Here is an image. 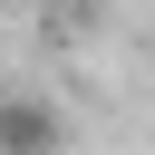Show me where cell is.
I'll list each match as a JSON object with an SVG mask.
<instances>
[{"label":"cell","mask_w":155,"mask_h":155,"mask_svg":"<svg viewBox=\"0 0 155 155\" xmlns=\"http://www.w3.org/2000/svg\"><path fill=\"white\" fill-rule=\"evenodd\" d=\"M0 10H19V19H78L87 0H0Z\"/></svg>","instance_id":"7a4b0ae2"},{"label":"cell","mask_w":155,"mask_h":155,"mask_svg":"<svg viewBox=\"0 0 155 155\" xmlns=\"http://www.w3.org/2000/svg\"><path fill=\"white\" fill-rule=\"evenodd\" d=\"M68 145V116L48 97H0V155H58Z\"/></svg>","instance_id":"6da1fadb"}]
</instances>
